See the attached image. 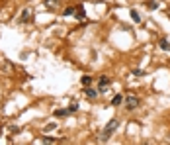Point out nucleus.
<instances>
[{
    "instance_id": "1",
    "label": "nucleus",
    "mask_w": 170,
    "mask_h": 145,
    "mask_svg": "<svg viewBox=\"0 0 170 145\" xmlns=\"http://www.w3.org/2000/svg\"><path fill=\"white\" fill-rule=\"evenodd\" d=\"M117 128H119V122H117V120H109V124L104 128V133H102L100 141H106V139H108V137H109V135H112V133L115 132Z\"/></svg>"
},
{
    "instance_id": "2",
    "label": "nucleus",
    "mask_w": 170,
    "mask_h": 145,
    "mask_svg": "<svg viewBox=\"0 0 170 145\" xmlns=\"http://www.w3.org/2000/svg\"><path fill=\"white\" fill-rule=\"evenodd\" d=\"M137 106H139V98L137 96H133V94L125 96V108H127V110H135Z\"/></svg>"
},
{
    "instance_id": "3",
    "label": "nucleus",
    "mask_w": 170,
    "mask_h": 145,
    "mask_svg": "<svg viewBox=\"0 0 170 145\" xmlns=\"http://www.w3.org/2000/svg\"><path fill=\"white\" fill-rule=\"evenodd\" d=\"M109 86V78L104 75V77H100V81H98V92H106V88Z\"/></svg>"
},
{
    "instance_id": "4",
    "label": "nucleus",
    "mask_w": 170,
    "mask_h": 145,
    "mask_svg": "<svg viewBox=\"0 0 170 145\" xmlns=\"http://www.w3.org/2000/svg\"><path fill=\"white\" fill-rule=\"evenodd\" d=\"M29 16H32V8H24L22 14H20V22H22V24H26V22L29 20Z\"/></svg>"
},
{
    "instance_id": "5",
    "label": "nucleus",
    "mask_w": 170,
    "mask_h": 145,
    "mask_svg": "<svg viewBox=\"0 0 170 145\" xmlns=\"http://www.w3.org/2000/svg\"><path fill=\"white\" fill-rule=\"evenodd\" d=\"M53 114H55V118H65V116H69L70 112H69V108H57Z\"/></svg>"
},
{
    "instance_id": "6",
    "label": "nucleus",
    "mask_w": 170,
    "mask_h": 145,
    "mask_svg": "<svg viewBox=\"0 0 170 145\" xmlns=\"http://www.w3.org/2000/svg\"><path fill=\"white\" fill-rule=\"evenodd\" d=\"M75 14H76V18H78V20H84V18H86V12H84V6H78V8L75 10Z\"/></svg>"
},
{
    "instance_id": "7",
    "label": "nucleus",
    "mask_w": 170,
    "mask_h": 145,
    "mask_svg": "<svg viewBox=\"0 0 170 145\" xmlns=\"http://www.w3.org/2000/svg\"><path fill=\"white\" fill-rule=\"evenodd\" d=\"M84 94H86V98H96V96H98V90H94V88H86L84 90Z\"/></svg>"
},
{
    "instance_id": "8",
    "label": "nucleus",
    "mask_w": 170,
    "mask_h": 145,
    "mask_svg": "<svg viewBox=\"0 0 170 145\" xmlns=\"http://www.w3.org/2000/svg\"><path fill=\"white\" fill-rule=\"evenodd\" d=\"M129 14H131V20H133V22H137V24L141 22V14H139L137 10H129Z\"/></svg>"
},
{
    "instance_id": "9",
    "label": "nucleus",
    "mask_w": 170,
    "mask_h": 145,
    "mask_svg": "<svg viewBox=\"0 0 170 145\" xmlns=\"http://www.w3.org/2000/svg\"><path fill=\"white\" fill-rule=\"evenodd\" d=\"M121 102H123V96H121V94H115V96L112 98V104H114V106H119Z\"/></svg>"
},
{
    "instance_id": "10",
    "label": "nucleus",
    "mask_w": 170,
    "mask_h": 145,
    "mask_svg": "<svg viewBox=\"0 0 170 145\" xmlns=\"http://www.w3.org/2000/svg\"><path fill=\"white\" fill-rule=\"evenodd\" d=\"M158 45H160V49H164V51H170V43H168L166 39H162Z\"/></svg>"
},
{
    "instance_id": "11",
    "label": "nucleus",
    "mask_w": 170,
    "mask_h": 145,
    "mask_svg": "<svg viewBox=\"0 0 170 145\" xmlns=\"http://www.w3.org/2000/svg\"><path fill=\"white\" fill-rule=\"evenodd\" d=\"M57 4H59V0H45V6H47V8H55Z\"/></svg>"
},
{
    "instance_id": "12",
    "label": "nucleus",
    "mask_w": 170,
    "mask_h": 145,
    "mask_svg": "<svg viewBox=\"0 0 170 145\" xmlns=\"http://www.w3.org/2000/svg\"><path fill=\"white\" fill-rule=\"evenodd\" d=\"M80 82H82L84 86H88V84H90V82H92V77H88V75H84V77H82V81H80Z\"/></svg>"
},
{
    "instance_id": "13",
    "label": "nucleus",
    "mask_w": 170,
    "mask_h": 145,
    "mask_svg": "<svg viewBox=\"0 0 170 145\" xmlns=\"http://www.w3.org/2000/svg\"><path fill=\"white\" fill-rule=\"evenodd\" d=\"M43 143H51V145H53V143H59V141L55 139V137H43Z\"/></svg>"
},
{
    "instance_id": "14",
    "label": "nucleus",
    "mask_w": 170,
    "mask_h": 145,
    "mask_svg": "<svg viewBox=\"0 0 170 145\" xmlns=\"http://www.w3.org/2000/svg\"><path fill=\"white\" fill-rule=\"evenodd\" d=\"M76 110H78V104H70V106H69V112H70V114H75Z\"/></svg>"
},
{
    "instance_id": "15",
    "label": "nucleus",
    "mask_w": 170,
    "mask_h": 145,
    "mask_svg": "<svg viewBox=\"0 0 170 145\" xmlns=\"http://www.w3.org/2000/svg\"><path fill=\"white\" fill-rule=\"evenodd\" d=\"M63 14H65V16H72V14H75V8H66Z\"/></svg>"
},
{
    "instance_id": "16",
    "label": "nucleus",
    "mask_w": 170,
    "mask_h": 145,
    "mask_svg": "<svg viewBox=\"0 0 170 145\" xmlns=\"http://www.w3.org/2000/svg\"><path fill=\"white\" fill-rule=\"evenodd\" d=\"M133 75H135V77H143V71L141 69H133Z\"/></svg>"
},
{
    "instance_id": "17",
    "label": "nucleus",
    "mask_w": 170,
    "mask_h": 145,
    "mask_svg": "<svg viewBox=\"0 0 170 145\" xmlns=\"http://www.w3.org/2000/svg\"><path fill=\"white\" fill-rule=\"evenodd\" d=\"M55 128H57V124H49V126L45 128V132H53V129H55Z\"/></svg>"
},
{
    "instance_id": "18",
    "label": "nucleus",
    "mask_w": 170,
    "mask_h": 145,
    "mask_svg": "<svg viewBox=\"0 0 170 145\" xmlns=\"http://www.w3.org/2000/svg\"><path fill=\"white\" fill-rule=\"evenodd\" d=\"M166 16H168V18H170V10H168V12H166Z\"/></svg>"
}]
</instances>
